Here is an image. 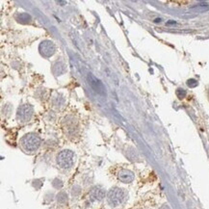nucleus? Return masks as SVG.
Masks as SVG:
<instances>
[{"label":"nucleus","mask_w":209,"mask_h":209,"mask_svg":"<svg viewBox=\"0 0 209 209\" xmlns=\"http://www.w3.org/2000/svg\"><path fill=\"white\" fill-rule=\"evenodd\" d=\"M88 80H89V84L91 85V87L96 93H101V95L105 93V88H104V85L102 84V82H100V80L96 79V78L93 75H92L91 73L88 76Z\"/></svg>","instance_id":"423d86ee"},{"label":"nucleus","mask_w":209,"mask_h":209,"mask_svg":"<svg viewBox=\"0 0 209 209\" xmlns=\"http://www.w3.org/2000/svg\"><path fill=\"white\" fill-rule=\"evenodd\" d=\"M32 116H33V107L30 104H24V105H21L18 108L17 117L19 122H27L31 119Z\"/></svg>","instance_id":"7ed1b4c3"},{"label":"nucleus","mask_w":209,"mask_h":209,"mask_svg":"<svg viewBox=\"0 0 209 209\" xmlns=\"http://www.w3.org/2000/svg\"><path fill=\"white\" fill-rule=\"evenodd\" d=\"M57 163L62 169H70L74 163V154L70 150H63L57 156Z\"/></svg>","instance_id":"f03ea898"},{"label":"nucleus","mask_w":209,"mask_h":209,"mask_svg":"<svg viewBox=\"0 0 209 209\" xmlns=\"http://www.w3.org/2000/svg\"><path fill=\"white\" fill-rule=\"evenodd\" d=\"M123 200V192L122 189L119 188H114L108 194V201L112 205L119 204Z\"/></svg>","instance_id":"39448f33"},{"label":"nucleus","mask_w":209,"mask_h":209,"mask_svg":"<svg viewBox=\"0 0 209 209\" xmlns=\"http://www.w3.org/2000/svg\"><path fill=\"white\" fill-rule=\"evenodd\" d=\"M39 50L41 56L48 58V57H51L55 53L56 47H55V44L51 41H44L41 43L39 46Z\"/></svg>","instance_id":"20e7f679"},{"label":"nucleus","mask_w":209,"mask_h":209,"mask_svg":"<svg viewBox=\"0 0 209 209\" xmlns=\"http://www.w3.org/2000/svg\"><path fill=\"white\" fill-rule=\"evenodd\" d=\"M176 95H177V96H178V98L182 99L186 96V92L184 90H182V89H178V90L176 91Z\"/></svg>","instance_id":"6e6552de"},{"label":"nucleus","mask_w":209,"mask_h":209,"mask_svg":"<svg viewBox=\"0 0 209 209\" xmlns=\"http://www.w3.org/2000/svg\"><path fill=\"white\" fill-rule=\"evenodd\" d=\"M21 145L26 151H35L41 145V139L34 133L26 134L21 140Z\"/></svg>","instance_id":"f257e3e1"},{"label":"nucleus","mask_w":209,"mask_h":209,"mask_svg":"<svg viewBox=\"0 0 209 209\" xmlns=\"http://www.w3.org/2000/svg\"><path fill=\"white\" fill-rule=\"evenodd\" d=\"M133 178H134V175L130 171L122 170L119 172V179L124 182V183H129V182H131L133 180Z\"/></svg>","instance_id":"0eeeda50"}]
</instances>
